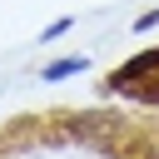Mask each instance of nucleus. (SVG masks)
Masks as SVG:
<instances>
[{
    "instance_id": "1",
    "label": "nucleus",
    "mask_w": 159,
    "mask_h": 159,
    "mask_svg": "<svg viewBox=\"0 0 159 159\" xmlns=\"http://www.w3.org/2000/svg\"><path fill=\"white\" fill-rule=\"evenodd\" d=\"M109 89H119V94H134V99H149V104H159V50H144V55H134L124 70H114Z\"/></svg>"
},
{
    "instance_id": "2",
    "label": "nucleus",
    "mask_w": 159,
    "mask_h": 159,
    "mask_svg": "<svg viewBox=\"0 0 159 159\" xmlns=\"http://www.w3.org/2000/svg\"><path fill=\"white\" fill-rule=\"evenodd\" d=\"M75 70H84V60L75 55V60H55L50 70H45V80H60V75H75Z\"/></svg>"
}]
</instances>
